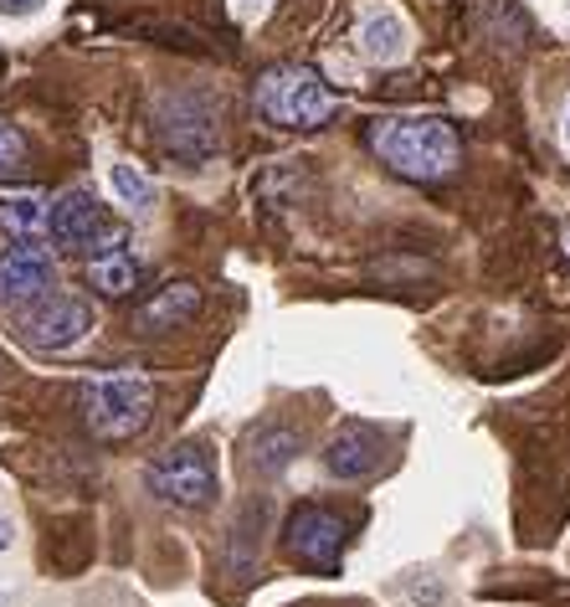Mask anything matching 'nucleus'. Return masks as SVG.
Wrapping results in <instances>:
<instances>
[{"mask_svg": "<svg viewBox=\"0 0 570 607\" xmlns=\"http://www.w3.org/2000/svg\"><path fill=\"white\" fill-rule=\"evenodd\" d=\"M144 484H150L154 500L181 509H206L217 500V458L206 443H175L170 454H160L144 469Z\"/></svg>", "mask_w": 570, "mask_h": 607, "instance_id": "4", "label": "nucleus"}, {"mask_svg": "<svg viewBox=\"0 0 570 607\" xmlns=\"http://www.w3.org/2000/svg\"><path fill=\"white\" fill-rule=\"evenodd\" d=\"M360 51H365L370 62H396V57H406V21L396 16L391 5L365 11V21H360Z\"/></svg>", "mask_w": 570, "mask_h": 607, "instance_id": "12", "label": "nucleus"}, {"mask_svg": "<svg viewBox=\"0 0 570 607\" xmlns=\"http://www.w3.org/2000/svg\"><path fill=\"white\" fill-rule=\"evenodd\" d=\"M26 170V139L16 124H0V181H11Z\"/></svg>", "mask_w": 570, "mask_h": 607, "instance_id": "17", "label": "nucleus"}, {"mask_svg": "<svg viewBox=\"0 0 570 607\" xmlns=\"http://www.w3.org/2000/svg\"><path fill=\"white\" fill-rule=\"evenodd\" d=\"M257 114L272 129H324L339 114V93L309 62H278L257 78Z\"/></svg>", "mask_w": 570, "mask_h": 607, "instance_id": "3", "label": "nucleus"}, {"mask_svg": "<svg viewBox=\"0 0 570 607\" xmlns=\"http://www.w3.org/2000/svg\"><path fill=\"white\" fill-rule=\"evenodd\" d=\"M566 139H570V108H566Z\"/></svg>", "mask_w": 570, "mask_h": 607, "instance_id": "20", "label": "nucleus"}, {"mask_svg": "<svg viewBox=\"0 0 570 607\" xmlns=\"http://www.w3.org/2000/svg\"><path fill=\"white\" fill-rule=\"evenodd\" d=\"M566 253H570V232H566Z\"/></svg>", "mask_w": 570, "mask_h": 607, "instance_id": "21", "label": "nucleus"}, {"mask_svg": "<svg viewBox=\"0 0 570 607\" xmlns=\"http://www.w3.org/2000/svg\"><path fill=\"white\" fill-rule=\"evenodd\" d=\"M303 438L293 427H263L257 438H252V469L257 473H283L293 458H299Z\"/></svg>", "mask_w": 570, "mask_h": 607, "instance_id": "15", "label": "nucleus"}, {"mask_svg": "<svg viewBox=\"0 0 570 607\" xmlns=\"http://www.w3.org/2000/svg\"><path fill=\"white\" fill-rule=\"evenodd\" d=\"M93 304L78 299V294H42L16 314V335L32 345V351H72L93 335Z\"/></svg>", "mask_w": 570, "mask_h": 607, "instance_id": "6", "label": "nucleus"}, {"mask_svg": "<svg viewBox=\"0 0 570 607\" xmlns=\"http://www.w3.org/2000/svg\"><path fill=\"white\" fill-rule=\"evenodd\" d=\"M78 402H83V422L93 438L129 443L154 417V381L144 371H103V376H88Z\"/></svg>", "mask_w": 570, "mask_h": 607, "instance_id": "2", "label": "nucleus"}, {"mask_svg": "<svg viewBox=\"0 0 570 607\" xmlns=\"http://www.w3.org/2000/svg\"><path fill=\"white\" fill-rule=\"evenodd\" d=\"M51 284H57V263H51L47 248L16 242L0 253V304H32L51 294Z\"/></svg>", "mask_w": 570, "mask_h": 607, "instance_id": "9", "label": "nucleus"}, {"mask_svg": "<svg viewBox=\"0 0 570 607\" xmlns=\"http://www.w3.org/2000/svg\"><path fill=\"white\" fill-rule=\"evenodd\" d=\"M11 546V520H0V551Z\"/></svg>", "mask_w": 570, "mask_h": 607, "instance_id": "19", "label": "nucleus"}, {"mask_svg": "<svg viewBox=\"0 0 570 607\" xmlns=\"http://www.w3.org/2000/svg\"><path fill=\"white\" fill-rule=\"evenodd\" d=\"M381 463H386V433L370 427V422H339L324 443V469L335 473L339 484L370 479Z\"/></svg>", "mask_w": 570, "mask_h": 607, "instance_id": "8", "label": "nucleus"}, {"mask_svg": "<svg viewBox=\"0 0 570 607\" xmlns=\"http://www.w3.org/2000/svg\"><path fill=\"white\" fill-rule=\"evenodd\" d=\"M0 227L16 237V242H36L47 232V202L42 196H0Z\"/></svg>", "mask_w": 570, "mask_h": 607, "instance_id": "14", "label": "nucleus"}, {"mask_svg": "<svg viewBox=\"0 0 570 607\" xmlns=\"http://www.w3.org/2000/svg\"><path fill=\"white\" fill-rule=\"evenodd\" d=\"M160 139H165V150L181 154V160H206V154L217 150V124H211V114H206L201 103L175 99V103H165V114H160Z\"/></svg>", "mask_w": 570, "mask_h": 607, "instance_id": "10", "label": "nucleus"}, {"mask_svg": "<svg viewBox=\"0 0 570 607\" xmlns=\"http://www.w3.org/2000/svg\"><path fill=\"white\" fill-rule=\"evenodd\" d=\"M36 5H42V0H0V11H5V16H32Z\"/></svg>", "mask_w": 570, "mask_h": 607, "instance_id": "18", "label": "nucleus"}, {"mask_svg": "<svg viewBox=\"0 0 570 607\" xmlns=\"http://www.w3.org/2000/svg\"><path fill=\"white\" fill-rule=\"evenodd\" d=\"M370 150L375 160L417 186H437L463 165V135L442 114H391L370 124Z\"/></svg>", "mask_w": 570, "mask_h": 607, "instance_id": "1", "label": "nucleus"}, {"mask_svg": "<svg viewBox=\"0 0 570 607\" xmlns=\"http://www.w3.org/2000/svg\"><path fill=\"white\" fill-rule=\"evenodd\" d=\"M283 551L309 572H335L345 557V520L324 505H299L283 525Z\"/></svg>", "mask_w": 570, "mask_h": 607, "instance_id": "7", "label": "nucleus"}, {"mask_svg": "<svg viewBox=\"0 0 570 607\" xmlns=\"http://www.w3.org/2000/svg\"><path fill=\"white\" fill-rule=\"evenodd\" d=\"M47 237L68 253H108V248H124V227L108 217V206L93 196V191H62L57 202L47 206Z\"/></svg>", "mask_w": 570, "mask_h": 607, "instance_id": "5", "label": "nucleus"}, {"mask_svg": "<svg viewBox=\"0 0 570 607\" xmlns=\"http://www.w3.org/2000/svg\"><path fill=\"white\" fill-rule=\"evenodd\" d=\"M108 186H114L118 202L135 206V211H150L154 206V181L139 165H129V160H114V165H108Z\"/></svg>", "mask_w": 570, "mask_h": 607, "instance_id": "16", "label": "nucleus"}, {"mask_svg": "<svg viewBox=\"0 0 570 607\" xmlns=\"http://www.w3.org/2000/svg\"><path fill=\"white\" fill-rule=\"evenodd\" d=\"M88 284L108 294V299H129L139 288V263L124 248H108V253H93L88 257Z\"/></svg>", "mask_w": 570, "mask_h": 607, "instance_id": "13", "label": "nucleus"}, {"mask_svg": "<svg viewBox=\"0 0 570 607\" xmlns=\"http://www.w3.org/2000/svg\"><path fill=\"white\" fill-rule=\"evenodd\" d=\"M201 314V288L190 278H175V284L154 288V299H144L135 309V330L139 335H165V330H181Z\"/></svg>", "mask_w": 570, "mask_h": 607, "instance_id": "11", "label": "nucleus"}]
</instances>
